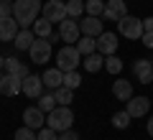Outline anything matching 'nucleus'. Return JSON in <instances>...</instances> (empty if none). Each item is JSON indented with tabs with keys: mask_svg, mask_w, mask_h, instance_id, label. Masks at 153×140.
I'll use <instances>...</instances> for the list:
<instances>
[{
	"mask_svg": "<svg viewBox=\"0 0 153 140\" xmlns=\"http://www.w3.org/2000/svg\"><path fill=\"white\" fill-rule=\"evenodd\" d=\"M44 10L41 0H13V18L21 28H28L38 21V13Z\"/></svg>",
	"mask_w": 153,
	"mask_h": 140,
	"instance_id": "1",
	"label": "nucleus"
},
{
	"mask_svg": "<svg viewBox=\"0 0 153 140\" xmlns=\"http://www.w3.org/2000/svg\"><path fill=\"white\" fill-rule=\"evenodd\" d=\"M79 64H82V54H79L76 46L66 43V46H61V49L56 51V69H61V71H74Z\"/></svg>",
	"mask_w": 153,
	"mask_h": 140,
	"instance_id": "2",
	"label": "nucleus"
},
{
	"mask_svg": "<svg viewBox=\"0 0 153 140\" xmlns=\"http://www.w3.org/2000/svg\"><path fill=\"white\" fill-rule=\"evenodd\" d=\"M71 122H74V112L69 110V104H59L56 110H51V112H49V120H46V125H49V127H54L56 133L69 130Z\"/></svg>",
	"mask_w": 153,
	"mask_h": 140,
	"instance_id": "3",
	"label": "nucleus"
},
{
	"mask_svg": "<svg viewBox=\"0 0 153 140\" xmlns=\"http://www.w3.org/2000/svg\"><path fill=\"white\" fill-rule=\"evenodd\" d=\"M28 56H31L33 64H46V61L51 59V43H49V38H36L33 46L28 49Z\"/></svg>",
	"mask_w": 153,
	"mask_h": 140,
	"instance_id": "4",
	"label": "nucleus"
},
{
	"mask_svg": "<svg viewBox=\"0 0 153 140\" xmlns=\"http://www.w3.org/2000/svg\"><path fill=\"white\" fill-rule=\"evenodd\" d=\"M59 36H61V41H66V43H76L82 38L79 21H76V18H64V21L59 23Z\"/></svg>",
	"mask_w": 153,
	"mask_h": 140,
	"instance_id": "5",
	"label": "nucleus"
},
{
	"mask_svg": "<svg viewBox=\"0 0 153 140\" xmlns=\"http://www.w3.org/2000/svg\"><path fill=\"white\" fill-rule=\"evenodd\" d=\"M117 28H120V33L125 38H140L143 31H146V28H143V21L135 18V16H125L120 23H117Z\"/></svg>",
	"mask_w": 153,
	"mask_h": 140,
	"instance_id": "6",
	"label": "nucleus"
},
{
	"mask_svg": "<svg viewBox=\"0 0 153 140\" xmlns=\"http://www.w3.org/2000/svg\"><path fill=\"white\" fill-rule=\"evenodd\" d=\"M44 18L51 23H61L66 18V3H61V0H46V5H44Z\"/></svg>",
	"mask_w": 153,
	"mask_h": 140,
	"instance_id": "7",
	"label": "nucleus"
},
{
	"mask_svg": "<svg viewBox=\"0 0 153 140\" xmlns=\"http://www.w3.org/2000/svg\"><path fill=\"white\" fill-rule=\"evenodd\" d=\"M105 21H115V23H120L123 18L128 16V5H125V0H107L105 3Z\"/></svg>",
	"mask_w": 153,
	"mask_h": 140,
	"instance_id": "8",
	"label": "nucleus"
},
{
	"mask_svg": "<svg viewBox=\"0 0 153 140\" xmlns=\"http://www.w3.org/2000/svg\"><path fill=\"white\" fill-rule=\"evenodd\" d=\"M23 122H26V127H31V130H41L46 125V112L41 107H26L23 110Z\"/></svg>",
	"mask_w": 153,
	"mask_h": 140,
	"instance_id": "9",
	"label": "nucleus"
},
{
	"mask_svg": "<svg viewBox=\"0 0 153 140\" xmlns=\"http://www.w3.org/2000/svg\"><path fill=\"white\" fill-rule=\"evenodd\" d=\"M23 92V79L16 74H8L0 79V94H5V97H16V94H21Z\"/></svg>",
	"mask_w": 153,
	"mask_h": 140,
	"instance_id": "10",
	"label": "nucleus"
},
{
	"mask_svg": "<svg viewBox=\"0 0 153 140\" xmlns=\"http://www.w3.org/2000/svg\"><path fill=\"white\" fill-rule=\"evenodd\" d=\"M23 94L31 99H38L41 94H44V79L36 74H28L26 79H23Z\"/></svg>",
	"mask_w": 153,
	"mask_h": 140,
	"instance_id": "11",
	"label": "nucleus"
},
{
	"mask_svg": "<svg viewBox=\"0 0 153 140\" xmlns=\"http://www.w3.org/2000/svg\"><path fill=\"white\" fill-rule=\"evenodd\" d=\"M133 74L140 84H148V81H153V64L148 59H135L133 61Z\"/></svg>",
	"mask_w": 153,
	"mask_h": 140,
	"instance_id": "12",
	"label": "nucleus"
},
{
	"mask_svg": "<svg viewBox=\"0 0 153 140\" xmlns=\"http://www.w3.org/2000/svg\"><path fill=\"white\" fill-rule=\"evenodd\" d=\"M128 115L130 117H143V115H148V110H151V99L148 97H135L133 94L130 99H128Z\"/></svg>",
	"mask_w": 153,
	"mask_h": 140,
	"instance_id": "13",
	"label": "nucleus"
},
{
	"mask_svg": "<svg viewBox=\"0 0 153 140\" xmlns=\"http://www.w3.org/2000/svg\"><path fill=\"white\" fill-rule=\"evenodd\" d=\"M79 31H82V36H92V38H97L100 33H105L100 16H87V18H82V21H79Z\"/></svg>",
	"mask_w": 153,
	"mask_h": 140,
	"instance_id": "14",
	"label": "nucleus"
},
{
	"mask_svg": "<svg viewBox=\"0 0 153 140\" xmlns=\"http://www.w3.org/2000/svg\"><path fill=\"white\" fill-rule=\"evenodd\" d=\"M97 51L102 56H112L115 51H117V36L115 33H100L97 36Z\"/></svg>",
	"mask_w": 153,
	"mask_h": 140,
	"instance_id": "15",
	"label": "nucleus"
},
{
	"mask_svg": "<svg viewBox=\"0 0 153 140\" xmlns=\"http://www.w3.org/2000/svg\"><path fill=\"white\" fill-rule=\"evenodd\" d=\"M18 21L13 16H8V18H0V41L5 43V41H16V36H18Z\"/></svg>",
	"mask_w": 153,
	"mask_h": 140,
	"instance_id": "16",
	"label": "nucleus"
},
{
	"mask_svg": "<svg viewBox=\"0 0 153 140\" xmlns=\"http://www.w3.org/2000/svg\"><path fill=\"white\" fill-rule=\"evenodd\" d=\"M41 79H44L46 89H59V87H64V71L61 69H46L41 74Z\"/></svg>",
	"mask_w": 153,
	"mask_h": 140,
	"instance_id": "17",
	"label": "nucleus"
},
{
	"mask_svg": "<svg viewBox=\"0 0 153 140\" xmlns=\"http://www.w3.org/2000/svg\"><path fill=\"white\" fill-rule=\"evenodd\" d=\"M112 94L120 99V102H128V99L133 97V84L128 79H115L112 81Z\"/></svg>",
	"mask_w": 153,
	"mask_h": 140,
	"instance_id": "18",
	"label": "nucleus"
},
{
	"mask_svg": "<svg viewBox=\"0 0 153 140\" xmlns=\"http://www.w3.org/2000/svg\"><path fill=\"white\" fill-rule=\"evenodd\" d=\"M82 66L89 71V74H97L100 69L105 66V56L100 54V51H94V54H89V56H84V61H82Z\"/></svg>",
	"mask_w": 153,
	"mask_h": 140,
	"instance_id": "19",
	"label": "nucleus"
},
{
	"mask_svg": "<svg viewBox=\"0 0 153 140\" xmlns=\"http://www.w3.org/2000/svg\"><path fill=\"white\" fill-rule=\"evenodd\" d=\"M33 41H36V33L33 31H28V28H23V31H18V36H16V49L18 51H26V49H31L33 46Z\"/></svg>",
	"mask_w": 153,
	"mask_h": 140,
	"instance_id": "20",
	"label": "nucleus"
},
{
	"mask_svg": "<svg viewBox=\"0 0 153 140\" xmlns=\"http://www.w3.org/2000/svg\"><path fill=\"white\" fill-rule=\"evenodd\" d=\"M5 71H8V74H16V76H21V79H26V76H28L26 64H21V61H18L16 56H8V59H5Z\"/></svg>",
	"mask_w": 153,
	"mask_h": 140,
	"instance_id": "21",
	"label": "nucleus"
},
{
	"mask_svg": "<svg viewBox=\"0 0 153 140\" xmlns=\"http://www.w3.org/2000/svg\"><path fill=\"white\" fill-rule=\"evenodd\" d=\"M76 49H79V54H82V56L94 54V51H97V38H92V36H82L79 41H76Z\"/></svg>",
	"mask_w": 153,
	"mask_h": 140,
	"instance_id": "22",
	"label": "nucleus"
},
{
	"mask_svg": "<svg viewBox=\"0 0 153 140\" xmlns=\"http://www.w3.org/2000/svg\"><path fill=\"white\" fill-rule=\"evenodd\" d=\"M51 26H54V23L51 21H46V18H38L36 23H33V33H36V38H49L51 33Z\"/></svg>",
	"mask_w": 153,
	"mask_h": 140,
	"instance_id": "23",
	"label": "nucleus"
},
{
	"mask_svg": "<svg viewBox=\"0 0 153 140\" xmlns=\"http://www.w3.org/2000/svg\"><path fill=\"white\" fill-rule=\"evenodd\" d=\"M84 13V0H66V16L69 18H82Z\"/></svg>",
	"mask_w": 153,
	"mask_h": 140,
	"instance_id": "24",
	"label": "nucleus"
},
{
	"mask_svg": "<svg viewBox=\"0 0 153 140\" xmlns=\"http://www.w3.org/2000/svg\"><path fill=\"white\" fill-rule=\"evenodd\" d=\"M105 69H107L110 74L117 76V74L123 71V59H117L115 54H112V56H105Z\"/></svg>",
	"mask_w": 153,
	"mask_h": 140,
	"instance_id": "25",
	"label": "nucleus"
},
{
	"mask_svg": "<svg viewBox=\"0 0 153 140\" xmlns=\"http://www.w3.org/2000/svg\"><path fill=\"white\" fill-rule=\"evenodd\" d=\"M54 97L59 104H69L71 99H74V89H69V87H59V89H54Z\"/></svg>",
	"mask_w": 153,
	"mask_h": 140,
	"instance_id": "26",
	"label": "nucleus"
},
{
	"mask_svg": "<svg viewBox=\"0 0 153 140\" xmlns=\"http://www.w3.org/2000/svg\"><path fill=\"white\" fill-rule=\"evenodd\" d=\"M38 107H41L46 115H49L51 110H56V107H59V102H56V97H54V94H41V97H38Z\"/></svg>",
	"mask_w": 153,
	"mask_h": 140,
	"instance_id": "27",
	"label": "nucleus"
},
{
	"mask_svg": "<svg viewBox=\"0 0 153 140\" xmlns=\"http://www.w3.org/2000/svg\"><path fill=\"white\" fill-rule=\"evenodd\" d=\"M130 115H128V110H120V112H115L112 115V125H115V127H117V130H125L128 127V125H130Z\"/></svg>",
	"mask_w": 153,
	"mask_h": 140,
	"instance_id": "28",
	"label": "nucleus"
},
{
	"mask_svg": "<svg viewBox=\"0 0 153 140\" xmlns=\"http://www.w3.org/2000/svg\"><path fill=\"white\" fill-rule=\"evenodd\" d=\"M82 84V74L79 71H64V87H69V89H76V87Z\"/></svg>",
	"mask_w": 153,
	"mask_h": 140,
	"instance_id": "29",
	"label": "nucleus"
},
{
	"mask_svg": "<svg viewBox=\"0 0 153 140\" xmlns=\"http://www.w3.org/2000/svg\"><path fill=\"white\" fill-rule=\"evenodd\" d=\"M87 16H102L105 13V3L102 0H87Z\"/></svg>",
	"mask_w": 153,
	"mask_h": 140,
	"instance_id": "30",
	"label": "nucleus"
},
{
	"mask_svg": "<svg viewBox=\"0 0 153 140\" xmlns=\"http://www.w3.org/2000/svg\"><path fill=\"white\" fill-rule=\"evenodd\" d=\"M13 138H16V140H38V135H33L31 127H18Z\"/></svg>",
	"mask_w": 153,
	"mask_h": 140,
	"instance_id": "31",
	"label": "nucleus"
},
{
	"mask_svg": "<svg viewBox=\"0 0 153 140\" xmlns=\"http://www.w3.org/2000/svg\"><path fill=\"white\" fill-rule=\"evenodd\" d=\"M38 140H59V133H56L54 127H49V125H46V127L38 130Z\"/></svg>",
	"mask_w": 153,
	"mask_h": 140,
	"instance_id": "32",
	"label": "nucleus"
},
{
	"mask_svg": "<svg viewBox=\"0 0 153 140\" xmlns=\"http://www.w3.org/2000/svg\"><path fill=\"white\" fill-rule=\"evenodd\" d=\"M13 16V3L10 0H0V18H8Z\"/></svg>",
	"mask_w": 153,
	"mask_h": 140,
	"instance_id": "33",
	"label": "nucleus"
},
{
	"mask_svg": "<svg viewBox=\"0 0 153 140\" xmlns=\"http://www.w3.org/2000/svg\"><path fill=\"white\" fill-rule=\"evenodd\" d=\"M140 41H143V46H148V49H153V33H151V31H143Z\"/></svg>",
	"mask_w": 153,
	"mask_h": 140,
	"instance_id": "34",
	"label": "nucleus"
},
{
	"mask_svg": "<svg viewBox=\"0 0 153 140\" xmlns=\"http://www.w3.org/2000/svg\"><path fill=\"white\" fill-rule=\"evenodd\" d=\"M59 140H79V138H76V133L69 127V130H64V133L59 135Z\"/></svg>",
	"mask_w": 153,
	"mask_h": 140,
	"instance_id": "35",
	"label": "nucleus"
},
{
	"mask_svg": "<svg viewBox=\"0 0 153 140\" xmlns=\"http://www.w3.org/2000/svg\"><path fill=\"white\" fill-rule=\"evenodd\" d=\"M143 28H146V31H151V33H153V16H151V18H146V21H143Z\"/></svg>",
	"mask_w": 153,
	"mask_h": 140,
	"instance_id": "36",
	"label": "nucleus"
},
{
	"mask_svg": "<svg viewBox=\"0 0 153 140\" xmlns=\"http://www.w3.org/2000/svg\"><path fill=\"white\" fill-rule=\"evenodd\" d=\"M146 130H148V135H151V138H153V115H151V117H148V122H146Z\"/></svg>",
	"mask_w": 153,
	"mask_h": 140,
	"instance_id": "37",
	"label": "nucleus"
},
{
	"mask_svg": "<svg viewBox=\"0 0 153 140\" xmlns=\"http://www.w3.org/2000/svg\"><path fill=\"white\" fill-rule=\"evenodd\" d=\"M54 41H61V36H59V33H51V36H49V43H54Z\"/></svg>",
	"mask_w": 153,
	"mask_h": 140,
	"instance_id": "38",
	"label": "nucleus"
},
{
	"mask_svg": "<svg viewBox=\"0 0 153 140\" xmlns=\"http://www.w3.org/2000/svg\"><path fill=\"white\" fill-rule=\"evenodd\" d=\"M3 66H5V59H3V56H0V69H3Z\"/></svg>",
	"mask_w": 153,
	"mask_h": 140,
	"instance_id": "39",
	"label": "nucleus"
}]
</instances>
